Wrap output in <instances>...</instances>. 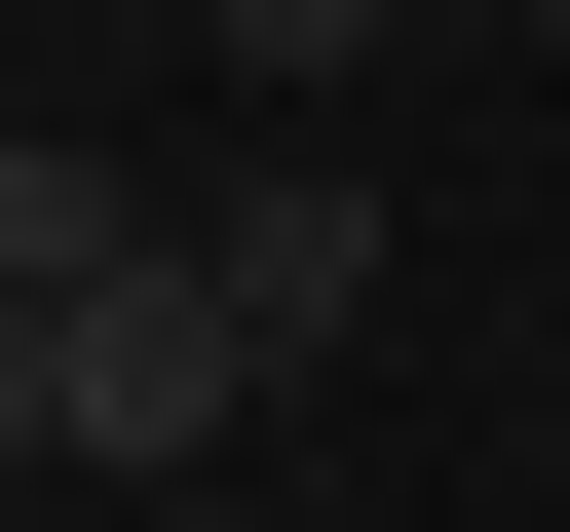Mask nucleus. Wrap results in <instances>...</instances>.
<instances>
[{"mask_svg": "<svg viewBox=\"0 0 570 532\" xmlns=\"http://www.w3.org/2000/svg\"><path fill=\"white\" fill-rule=\"evenodd\" d=\"M190 39H228V77H266V115H343V77H381V39H419V0H190Z\"/></svg>", "mask_w": 570, "mask_h": 532, "instance_id": "2", "label": "nucleus"}, {"mask_svg": "<svg viewBox=\"0 0 570 532\" xmlns=\"http://www.w3.org/2000/svg\"><path fill=\"white\" fill-rule=\"evenodd\" d=\"M115 532H266V494H115Z\"/></svg>", "mask_w": 570, "mask_h": 532, "instance_id": "3", "label": "nucleus"}, {"mask_svg": "<svg viewBox=\"0 0 570 532\" xmlns=\"http://www.w3.org/2000/svg\"><path fill=\"white\" fill-rule=\"evenodd\" d=\"M0 494H39V456H0Z\"/></svg>", "mask_w": 570, "mask_h": 532, "instance_id": "5", "label": "nucleus"}, {"mask_svg": "<svg viewBox=\"0 0 570 532\" xmlns=\"http://www.w3.org/2000/svg\"><path fill=\"white\" fill-rule=\"evenodd\" d=\"M190 266H228V343H266V381H343V343H381V266H419V228L343 190V115H266V190H190Z\"/></svg>", "mask_w": 570, "mask_h": 532, "instance_id": "1", "label": "nucleus"}, {"mask_svg": "<svg viewBox=\"0 0 570 532\" xmlns=\"http://www.w3.org/2000/svg\"><path fill=\"white\" fill-rule=\"evenodd\" d=\"M532 39H570V0H532Z\"/></svg>", "mask_w": 570, "mask_h": 532, "instance_id": "4", "label": "nucleus"}]
</instances>
